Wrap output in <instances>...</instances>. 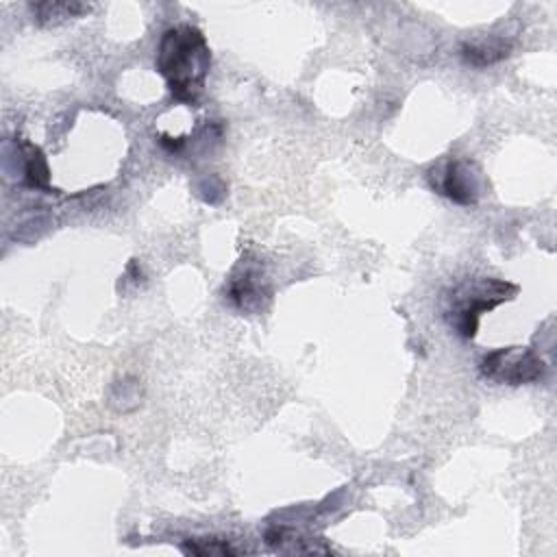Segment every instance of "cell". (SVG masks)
<instances>
[{"mask_svg": "<svg viewBox=\"0 0 557 557\" xmlns=\"http://www.w3.org/2000/svg\"><path fill=\"white\" fill-rule=\"evenodd\" d=\"M154 63L174 100L194 104L205 89L211 50L196 26L176 24L161 35Z\"/></svg>", "mask_w": 557, "mask_h": 557, "instance_id": "obj_1", "label": "cell"}, {"mask_svg": "<svg viewBox=\"0 0 557 557\" xmlns=\"http://www.w3.org/2000/svg\"><path fill=\"white\" fill-rule=\"evenodd\" d=\"M518 287L500 278H481L472 283H461L450 294L448 322L466 339L476 335L479 318L492 311L496 305L513 298Z\"/></svg>", "mask_w": 557, "mask_h": 557, "instance_id": "obj_2", "label": "cell"}, {"mask_svg": "<svg viewBox=\"0 0 557 557\" xmlns=\"http://www.w3.org/2000/svg\"><path fill=\"white\" fill-rule=\"evenodd\" d=\"M479 370L490 381L507 383V385H524V383L540 381L546 372V363L531 348L507 346V348L490 350L481 359Z\"/></svg>", "mask_w": 557, "mask_h": 557, "instance_id": "obj_3", "label": "cell"}, {"mask_svg": "<svg viewBox=\"0 0 557 557\" xmlns=\"http://www.w3.org/2000/svg\"><path fill=\"white\" fill-rule=\"evenodd\" d=\"M431 185L448 200L470 207L479 200V174L472 163L463 159H446L431 170Z\"/></svg>", "mask_w": 557, "mask_h": 557, "instance_id": "obj_4", "label": "cell"}, {"mask_svg": "<svg viewBox=\"0 0 557 557\" xmlns=\"http://www.w3.org/2000/svg\"><path fill=\"white\" fill-rule=\"evenodd\" d=\"M226 298L235 309H239L244 313L263 309V300L270 298V285L265 281L261 265L242 261V265L228 278Z\"/></svg>", "mask_w": 557, "mask_h": 557, "instance_id": "obj_5", "label": "cell"}, {"mask_svg": "<svg viewBox=\"0 0 557 557\" xmlns=\"http://www.w3.org/2000/svg\"><path fill=\"white\" fill-rule=\"evenodd\" d=\"M509 54H511V41L505 37H490V39L461 44V59L474 67L498 63Z\"/></svg>", "mask_w": 557, "mask_h": 557, "instance_id": "obj_6", "label": "cell"}, {"mask_svg": "<svg viewBox=\"0 0 557 557\" xmlns=\"http://www.w3.org/2000/svg\"><path fill=\"white\" fill-rule=\"evenodd\" d=\"M24 181L35 189H50V168L35 144H24Z\"/></svg>", "mask_w": 557, "mask_h": 557, "instance_id": "obj_7", "label": "cell"}, {"mask_svg": "<svg viewBox=\"0 0 557 557\" xmlns=\"http://www.w3.org/2000/svg\"><path fill=\"white\" fill-rule=\"evenodd\" d=\"M37 22L41 24H57L67 17H78L89 11V4L83 2H37L30 4Z\"/></svg>", "mask_w": 557, "mask_h": 557, "instance_id": "obj_8", "label": "cell"}, {"mask_svg": "<svg viewBox=\"0 0 557 557\" xmlns=\"http://www.w3.org/2000/svg\"><path fill=\"white\" fill-rule=\"evenodd\" d=\"M183 553L187 555H237V550L226 542V540H215V537H198V540H187L183 544Z\"/></svg>", "mask_w": 557, "mask_h": 557, "instance_id": "obj_9", "label": "cell"}]
</instances>
